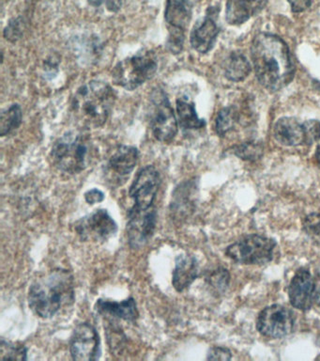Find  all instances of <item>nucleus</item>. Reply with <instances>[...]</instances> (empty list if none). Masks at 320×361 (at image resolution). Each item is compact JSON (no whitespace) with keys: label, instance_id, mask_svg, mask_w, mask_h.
I'll use <instances>...</instances> for the list:
<instances>
[{"label":"nucleus","instance_id":"1","mask_svg":"<svg viewBox=\"0 0 320 361\" xmlns=\"http://www.w3.org/2000/svg\"><path fill=\"white\" fill-rule=\"evenodd\" d=\"M251 58L255 76L265 89L278 92L293 80L295 67L290 51L280 37L257 34L252 42Z\"/></svg>","mask_w":320,"mask_h":361},{"label":"nucleus","instance_id":"2","mask_svg":"<svg viewBox=\"0 0 320 361\" xmlns=\"http://www.w3.org/2000/svg\"><path fill=\"white\" fill-rule=\"evenodd\" d=\"M27 299L30 309L39 317H54L61 309L74 304V276L69 270L56 268L30 285Z\"/></svg>","mask_w":320,"mask_h":361},{"label":"nucleus","instance_id":"3","mask_svg":"<svg viewBox=\"0 0 320 361\" xmlns=\"http://www.w3.org/2000/svg\"><path fill=\"white\" fill-rule=\"evenodd\" d=\"M115 100L116 93L110 85L91 80L75 92L71 104L72 113L86 128H99L108 121Z\"/></svg>","mask_w":320,"mask_h":361},{"label":"nucleus","instance_id":"4","mask_svg":"<svg viewBox=\"0 0 320 361\" xmlns=\"http://www.w3.org/2000/svg\"><path fill=\"white\" fill-rule=\"evenodd\" d=\"M94 151L89 135L80 131H70L56 141L50 157L60 171L77 174L91 165Z\"/></svg>","mask_w":320,"mask_h":361},{"label":"nucleus","instance_id":"5","mask_svg":"<svg viewBox=\"0 0 320 361\" xmlns=\"http://www.w3.org/2000/svg\"><path fill=\"white\" fill-rule=\"evenodd\" d=\"M158 70V58L153 50H143L120 61L112 73L117 86L134 90L151 80Z\"/></svg>","mask_w":320,"mask_h":361},{"label":"nucleus","instance_id":"6","mask_svg":"<svg viewBox=\"0 0 320 361\" xmlns=\"http://www.w3.org/2000/svg\"><path fill=\"white\" fill-rule=\"evenodd\" d=\"M148 121L151 132L157 140L170 143L178 134L179 123L169 99L164 90L156 89L151 93Z\"/></svg>","mask_w":320,"mask_h":361},{"label":"nucleus","instance_id":"7","mask_svg":"<svg viewBox=\"0 0 320 361\" xmlns=\"http://www.w3.org/2000/svg\"><path fill=\"white\" fill-rule=\"evenodd\" d=\"M275 243L269 237L252 234L230 245L226 254L232 261L241 264H265L274 258Z\"/></svg>","mask_w":320,"mask_h":361},{"label":"nucleus","instance_id":"8","mask_svg":"<svg viewBox=\"0 0 320 361\" xmlns=\"http://www.w3.org/2000/svg\"><path fill=\"white\" fill-rule=\"evenodd\" d=\"M192 0H167L165 19L169 30L167 47L175 55L184 49L185 31L192 17Z\"/></svg>","mask_w":320,"mask_h":361},{"label":"nucleus","instance_id":"9","mask_svg":"<svg viewBox=\"0 0 320 361\" xmlns=\"http://www.w3.org/2000/svg\"><path fill=\"white\" fill-rule=\"evenodd\" d=\"M161 183V175L155 166L148 165L140 169L129 189V196L134 202L133 208L136 210L153 208Z\"/></svg>","mask_w":320,"mask_h":361},{"label":"nucleus","instance_id":"10","mask_svg":"<svg viewBox=\"0 0 320 361\" xmlns=\"http://www.w3.org/2000/svg\"><path fill=\"white\" fill-rule=\"evenodd\" d=\"M75 231L84 241H108L116 235L117 224L106 209H97L75 223Z\"/></svg>","mask_w":320,"mask_h":361},{"label":"nucleus","instance_id":"11","mask_svg":"<svg viewBox=\"0 0 320 361\" xmlns=\"http://www.w3.org/2000/svg\"><path fill=\"white\" fill-rule=\"evenodd\" d=\"M293 312L281 305L267 307L258 315L257 327L263 336L280 338L290 334L294 329Z\"/></svg>","mask_w":320,"mask_h":361},{"label":"nucleus","instance_id":"12","mask_svg":"<svg viewBox=\"0 0 320 361\" xmlns=\"http://www.w3.org/2000/svg\"><path fill=\"white\" fill-rule=\"evenodd\" d=\"M69 346L74 360L95 361L99 360L102 354L99 333L91 324L86 322L75 326Z\"/></svg>","mask_w":320,"mask_h":361},{"label":"nucleus","instance_id":"13","mask_svg":"<svg viewBox=\"0 0 320 361\" xmlns=\"http://www.w3.org/2000/svg\"><path fill=\"white\" fill-rule=\"evenodd\" d=\"M157 219L158 214L154 207L148 210H136L132 207L128 211L126 231L131 248L139 250L150 242L156 230Z\"/></svg>","mask_w":320,"mask_h":361},{"label":"nucleus","instance_id":"14","mask_svg":"<svg viewBox=\"0 0 320 361\" xmlns=\"http://www.w3.org/2000/svg\"><path fill=\"white\" fill-rule=\"evenodd\" d=\"M316 282L310 271L300 268L292 278L288 287V298L292 306L300 310H310L316 296Z\"/></svg>","mask_w":320,"mask_h":361},{"label":"nucleus","instance_id":"15","mask_svg":"<svg viewBox=\"0 0 320 361\" xmlns=\"http://www.w3.org/2000/svg\"><path fill=\"white\" fill-rule=\"evenodd\" d=\"M215 8H210L204 18L196 23L190 35L191 47L200 54H207L212 49L216 39L220 33L216 23Z\"/></svg>","mask_w":320,"mask_h":361},{"label":"nucleus","instance_id":"16","mask_svg":"<svg viewBox=\"0 0 320 361\" xmlns=\"http://www.w3.org/2000/svg\"><path fill=\"white\" fill-rule=\"evenodd\" d=\"M94 307L99 314L105 317L119 319L129 323H134L139 316L136 301L134 298H129L122 302L100 298Z\"/></svg>","mask_w":320,"mask_h":361},{"label":"nucleus","instance_id":"17","mask_svg":"<svg viewBox=\"0 0 320 361\" xmlns=\"http://www.w3.org/2000/svg\"><path fill=\"white\" fill-rule=\"evenodd\" d=\"M268 0H226V20L229 25H240L257 16Z\"/></svg>","mask_w":320,"mask_h":361},{"label":"nucleus","instance_id":"18","mask_svg":"<svg viewBox=\"0 0 320 361\" xmlns=\"http://www.w3.org/2000/svg\"><path fill=\"white\" fill-rule=\"evenodd\" d=\"M275 140L283 146L296 147L306 145V135L303 123L297 118L283 117L275 123L274 128Z\"/></svg>","mask_w":320,"mask_h":361},{"label":"nucleus","instance_id":"19","mask_svg":"<svg viewBox=\"0 0 320 361\" xmlns=\"http://www.w3.org/2000/svg\"><path fill=\"white\" fill-rule=\"evenodd\" d=\"M198 262L195 256L189 254L177 256L172 275V285L177 292L188 289L198 279Z\"/></svg>","mask_w":320,"mask_h":361},{"label":"nucleus","instance_id":"20","mask_svg":"<svg viewBox=\"0 0 320 361\" xmlns=\"http://www.w3.org/2000/svg\"><path fill=\"white\" fill-rule=\"evenodd\" d=\"M139 159V151L134 146L122 145L108 161V169L117 180H125L134 171Z\"/></svg>","mask_w":320,"mask_h":361},{"label":"nucleus","instance_id":"21","mask_svg":"<svg viewBox=\"0 0 320 361\" xmlns=\"http://www.w3.org/2000/svg\"><path fill=\"white\" fill-rule=\"evenodd\" d=\"M193 183H182L177 186L172 194V202L170 204V212L175 216L182 217L189 214L193 210Z\"/></svg>","mask_w":320,"mask_h":361},{"label":"nucleus","instance_id":"22","mask_svg":"<svg viewBox=\"0 0 320 361\" xmlns=\"http://www.w3.org/2000/svg\"><path fill=\"white\" fill-rule=\"evenodd\" d=\"M178 123L184 130H198L206 126V121L198 117L195 104L185 97L177 99Z\"/></svg>","mask_w":320,"mask_h":361},{"label":"nucleus","instance_id":"23","mask_svg":"<svg viewBox=\"0 0 320 361\" xmlns=\"http://www.w3.org/2000/svg\"><path fill=\"white\" fill-rule=\"evenodd\" d=\"M252 66L246 56L241 53L234 52L229 56L224 67V75L230 81H243L251 73Z\"/></svg>","mask_w":320,"mask_h":361},{"label":"nucleus","instance_id":"24","mask_svg":"<svg viewBox=\"0 0 320 361\" xmlns=\"http://www.w3.org/2000/svg\"><path fill=\"white\" fill-rule=\"evenodd\" d=\"M23 120V111L20 104H13L12 106L2 110L0 117V135L6 137L20 127Z\"/></svg>","mask_w":320,"mask_h":361},{"label":"nucleus","instance_id":"25","mask_svg":"<svg viewBox=\"0 0 320 361\" xmlns=\"http://www.w3.org/2000/svg\"><path fill=\"white\" fill-rule=\"evenodd\" d=\"M0 360H27V348L21 343H13L1 338L0 341Z\"/></svg>","mask_w":320,"mask_h":361},{"label":"nucleus","instance_id":"26","mask_svg":"<svg viewBox=\"0 0 320 361\" xmlns=\"http://www.w3.org/2000/svg\"><path fill=\"white\" fill-rule=\"evenodd\" d=\"M238 121V113L234 107H224L219 111L215 120V131L220 137L234 129Z\"/></svg>","mask_w":320,"mask_h":361},{"label":"nucleus","instance_id":"27","mask_svg":"<svg viewBox=\"0 0 320 361\" xmlns=\"http://www.w3.org/2000/svg\"><path fill=\"white\" fill-rule=\"evenodd\" d=\"M233 154L243 160L255 161L263 154V147L257 142H246L233 147Z\"/></svg>","mask_w":320,"mask_h":361},{"label":"nucleus","instance_id":"28","mask_svg":"<svg viewBox=\"0 0 320 361\" xmlns=\"http://www.w3.org/2000/svg\"><path fill=\"white\" fill-rule=\"evenodd\" d=\"M206 281L210 286L218 293H224L229 286L230 275L229 271L223 267H219L217 269L212 271L210 275L207 276Z\"/></svg>","mask_w":320,"mask_h":361},{"label":"nucleus","instance_id":"29","mask_svg":"<svg viewBox=\"0 0 320 361\" xmlns=\"http://www.w3.org/2000/svg\"><path fill=\"white\" fill-rule=\"evenodd\" d=\"M106 335H108V341L110 348H113L114 351L120 349L123 346V343L126 340V336L119 326H108L106 329Z\"/></svg>","mask_w":320,"mask_h":361},{"label":"nucleus","instance_id":"30","mask_svg":"<svg viewBox=\"0 0 320 361\" xmlns=\"http://www.w3.org/2000/svg\"><path fill=\"white\" fill-rule=\"evenodd\" d=\"M306 135V145H312L320 140V123L316 120H309L303 123Z\"/></svg>","mask_w":320,"mask_h":361},{"label":"nucleus","instance_id":"31","mask_svg":"<svg viewBox=\"0 0 320 361\" xmlns=\"http://www.w3.org/2000/svg\"><path fill=\"white\" fill-rule=\"evenodd\" d=\"M303 228L309 235H320V214L314 213L306 216L303 222Z\"/></svg>","mask_w":320,"mask_h":361},{"label":"nucleus","instance_id":"32","mask_svg":"<svg viewBox=\"0 0 320 361\" xmlns=\"http://www.w3.org/2000/svg\"><path fill=\"white\" fill-rule=\"evenodd\" d=\"M232 358L231 351L226 347L215 346L207 353V360H230Z\"/></svg>","mask_w":320,"mask_h":361},{"label":"nucleus","instance_id":"33","mask_svg":"<svg viewBox=\"0 0 320 361\" xmlns=\"http://www.w3.org/2000/svg\"><path fill=\"white\" fill-rule=\"evenodd\" d=\"M22 27L18 19L10 22L4 30V37L11 42H16L22 35Z\"/></svg>","mask_w":320,"mask_h":361},{"label":"nucleus","instance_id":"34","mask_svg":"<svg viewBox=\"0 0 320 361\" xmlns=\"http://www.w3.org/2000/svg\"><path fill=\"white\" fill-rule=\"evenodd\" d=\"M84 197H85L86 202L88 203V204L94 205L96 204V203L103 202V200H105V193L101 191L100 189L94 188L87 191L85 195H84Z\"/></svg>","mask_w":320,"mask_h":361},{"label":"nucleus","instance_id":"35","mask_svg":"<svg viewBox=\"0 0 320 361\" xmlns=\"http://www.w3.org/2000/svg\"><path fill=\"white\" fill-rule=\"evenodd\" d=\"M88 2L94 7H100L101 5L105 4L108 10L116 13L122 7L120 0H88Z\"/></svg>","mask_w":320,"mask_h":361},{"label":"nucleus","instance_id":"36","mask_svg":"<svg viewBox=\"0 0 320 361\" xmlns=\"http://www.w3.org/2000/svg\"><path fill=\"white\" fill-rule=\"evenodd\" d=\"M294 13H302L310 8L312 0H288Z\"/></svg>","mask_w":320,"mask_h":361},{"label":"nucleus","instance_id":"37","mask_svg":"<svg viewBox=\"0 0 320 361\" xmlns=\"http://www.w3.org/2000/svg\"><path fill=\"white\" fill-rule=\"evenodd\" d=\"M314 299H316L317 305L320 307V289L317 290L316 293V296H314Z\"/></svg>","mask_w":320,"mask_h":361},{"label":"nucleus","instance_id":"38","mask_svg":"<svg viewBox=\"0 0 320 361\" xmlns=\"http://www.w3.org/2000/svg\"><path fill=\"white\" fill-rule=\"evenodd\" d=\"M316 158L317 160V162L320 164V144L319 147H317L316 152Z\"/></svg>","mask_w":320,"mask_h":361}]
</instances>
